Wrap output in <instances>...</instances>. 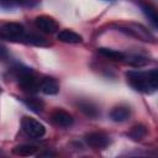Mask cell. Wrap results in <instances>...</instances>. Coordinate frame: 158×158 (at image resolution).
Segmentation results:
<instances>
[{"mask_svg": "<svg viewBox=\"0 0 158 158\" xmlns=\"http://www.w3.org/2000/svg\"><path fill=\"white\" fill-rule=\"evenodd\" d=\"M78 106H79V109L81 110V112H83L84 115H86L88 117L95 118V117H98V116L100 115V111H99L98 106H96L94 102H91V101L81 100V101H79Z\"/></svg>", "mask_w": 158, "mask_h": 158, "instance_id": "obj_11", "label": "cell"}, {"mask_svg": "<svg viewBox=\"0 0 158 158\" xmlns=\"http://www.w3.org/2000/svg\"><path fill=\"white\" fill-rule=\"evenodd\" d=\"M37 149L38 148L35 144H20V146H16L12 152L14 154L20 157H30V156H33L37 152Z\"/></svg>", "mask_w": 158, "mask_h": 158, "instance_id": "obj_13", "label": "cell"}, {"mask_svg": "<svg viewBox=\"0 0 158 158\" xmlns=\"http://www.w3.org/2000/svg\"><path fill=\"white\" fill-rule=\"evenodd\" d=\"M7 57H9L7 49H6L4 46H0V59H1V60H5Z\"/></svg>", "mask_w": 158, "mask_h": 158, "instance_id": "obj_21", "label": "cell"}, {"mask_svg": "<svg viewBox=\"0 0 158 158\" xmlns=\"http://www.w3.org/2000/svg\"><path fill=\"white\" fill-rule=\"evenodd\" d=\"M131 115V110L127 106H116L110 111V118L115 122H123Z\"/></svg>", "mask_w": 158, "mask_h": 158, "instance_id": "obj_10", "label": "cell"}, {"mask_svg": "<svg viewBox=\"0 0 158 158\" xmlns=\"http://www.w3.org/2000/svg\"><path fill=\"white\" fill-rule=\"evenodd\" d=\"M23 1H26V0H0V5L2 7H12L16 4H21Z\"/></svg>", "mask_w": 158, "mask_h": 158, "instance_id": "obj_20", "label": "cell"}, {"mask_svg": "<svg viewBox=\"0 0 158 158\" xmlns=\"http://www.w3.org/2000/svg\"><path fill=\"white\" fill-rule=\"evenodd\" d=\"M84 139L86 144L94 149H102L110 144V137L104 132H90Z\"/></svg>", "mask_w": 158, "mask_h": 158, "instance_id": "obj_5", "label": "cell"}, {"mask_svg": "<svg viewBox=\"0 0 158 158\" xmlns=\"http://www.w3.org/2000/svg\"><path fill=\"white\" fill-rule=\"evenodd\" d=\"M40 90L46 95H56L59 91V84L53 78H44L40 81Z\"/></svg>", "mask_w": 158, "mask_h": 158, "instance_id": "obj_9", "label": "cell"}, {"mask_svg": "<svg viewBox=\"0 0 158 158\" xmlns=\"http://www.w3.org/2000/svg\"><path fill=\"white\" fill-rule=\"evenodd\" d=\"M128 84L137 91L143 94H152L158 88V72L151 70H128L126 73Z\"/></svg>", "mask_w": 158, "mask_h": 158, "instance_id": "obj_1", "label": "cell"}, {"mask_svg": "<svg viewBox=\"0 0 158 158\" xmlns=\"http://www.w3.org/2000/svg\"><path fill=\"white\" fill-rule=\"evenodd\" d=\"M15 70H16V78L19 79V85L22 88V90L27 93H36L40 90V83L37 81L31 68L17 67Z\"/></svg>", "mask_w": 158, "mask_h": 158, "instance_id": "obj_2", "label": "cell"}, {"mask_svg": "<svg viewBox=\"0 0 158 158\" xmlns=\"http://www.w3.org/2000/svg\"><path fill=\"white\" fill-rule=\"evenodd\" d=\"M98 52L101 56H104V57H106L109 59H112V60H123V59H126V56L122 52L115 51V49H111V48H104V47H101V48L98 49Z\"/></svg>", "mask_w": 158, "mask_h": 158, "instance_id": "obj_14", "label": "cell"}, {"mask_svg": "<svg viewBox=\"0 0 158 158\" xmlns=\"http://www.w3.org/2000/svg\"><path fill=\"white\" fill-rule=\"evenodd\" d=\"M35 25L36 27L42 31V32H46V33H54L57 32L58 30V23L57 21L51 17V16H47V15H41V16H37L35 19Z\"/></svg>", "mask_w": 158, "mask_h": 158, "instance_id": "obj_6", "label": "cell"}, {"mask_svg": "<svg viewBox=\"0 0 158 158\" xmlns=\"http://www.w3.org/2000/svg\"><path fill=\"white\" fill-rule=\"evenodd\" d=\"M146 135H147V128L143 125H136L128 132V136L133 141H141V139H143L146 137Z\"/></svg>", "mask_w": 158, "mask_h": 158, "instance_id": "obj_17", "label": "cell"}, {"mask_svg": "<svg viewBox=\"0 0 158 158\" xmlns=\"http://www.w3.org/2000/svg\"><path fill=\"white\" fill-rule=\"evenodd\" d=\"M21 126H22L23 132L32 138H41L46 133V127L43 126V123L28 116H25L22 118Z\"/></svg>", "mask_w": 158, "mask_h": 158, "instance_id": "obj_4", "label": "cell"}, {"mask_svg": "<svg viewBox=\"0 0 158 158\" xmlns=\"http://www.w3.org/2000/svg\"><path fill=\"white\" fill-rule=\"evenodd\" d=\"M22 42L27 43V44H33V46H41V47L49 44L43 37H41L38 35H35V33H26L23 40H22Z\"/></svg>", "mask_w": 158, "mask_h": 158, "instance_id": "obj_16", "label": "cell"}, {"mask_svg": "<svg viewBox=\"0 0 158 158\" xmlns=\"http://www.w3.org/2000/svg\"><path fill=\"white\" fill-rule=\"evenodd\" d=\"M118 28H120V31H123V32H126V33H128V35H132V36H135V37H138V38H141V40H143V41H149V40H151L149 32H148L146 28H143L142 26H139V25L118 26Z\"/></svg>", "mask_w": 158, "mask_h": 158, "instance_id": "obj_8", "label": "cell"}, {"mask_svg": "<svg viewBox=\"0 0 158 158\" xmlns=\"http://www.w3.org/2000/svg\"><path fill=\"white\" fill-rule=\"evenodd\" d=\"M51 120H52V122H53L54 125H57V126H59V127H69V126H72L73 122H74L73 116H72L69 112H67V111H64V110H60V109L54 110V111L52 112Z\"/></svg>", "mask_w": 158, "mask_h": 158, "instance_id": "obj_7", "label": "cell"}, {"mask_svg": "<svg viewBox=\"0 0 158 158\" xmlns=\"http://www.w3.org/2000/svg\"><path fill=\"white\" fill-rule=\"evenodd\" d=\"M26 35L23 25L19 22H6L0 27V36L11 42H22Z\"/></svg>", "mask_w": 158, "mask_h": 158, "instance_id": "obj_3", "label": "cell"}, {"mask_svg": "<svg viewBox=\"0 0 158 158\" xmlns=\"http://www.w3.org/2000/svg\"><path fill=\"white\" fill-rule=\"evenodd\" d=\"M139 6L143 11V14L146 15V17L151 21V23L157 27V23H158V17H157V12L156 10L149 5V4H144V2H139Z\"/></svg>", "mask_w": 158, "mask_h": 158, "instance_id": "obj_15", "label": "cell"}, {"mask_svg": "<svg viewBox=\"0 0 158 158\" xmlns=\"http://www.w3.org/2000/svg\"><path fill=\"white\" fill-rule=\"evenodd\" d=\"M23 102H25L32 111H35V112H40V111H42V109H43V102H42L41 100H38V99H35V98L25 99Z\"/></svg>", "mask_w": 158, "mask_h": 158, "instance_id": "obj_18", "label": "cell"}, {"mask_svg": "<svg viewBox=\"0 0 158 158\" xmlns=\"http://www.w3.org/2000/svg\"><path fill=\"white\" fill-rule=\"evenodd\" d=\"M40 156H54L53 153H51V152H46V153H41Z\"/></svg>", "mask_w": 158, "mask_h": 158, "instance_id": "obj_22", "label": "cell"}, {"mask_svg": "<svg viewBox=\"0 0 158 158\" xmlns=\"http://www.w3.org/2000/svg\"><path fill=\"white\" fill-rule=\"evenodd\" d=\"M57 38L62 42H65V43H80L83 41L81 36L72 30H62L58 35H57Z\"/></svg>", "mask_w": 158, "mask_h": 158, "instance_id": "obj_12", "label": "cell"}, {"mask_svg": "<svg viewBox=\"0 0 158 158\" xmlns=\"http://www.w3.org/2000/svg\"><path fill=\"white\" fill-rule=\"evenodd\" d=\"M148 62V59H146L144 57L142 56H138V54H135V56H131L127 58V63L132 64V65H136V67H139V65H143Z\"/></svg>", "mask_w": 158, "mask_h": 158, "instance_id": "obj_19", "label": "cell"}]
</instances>
